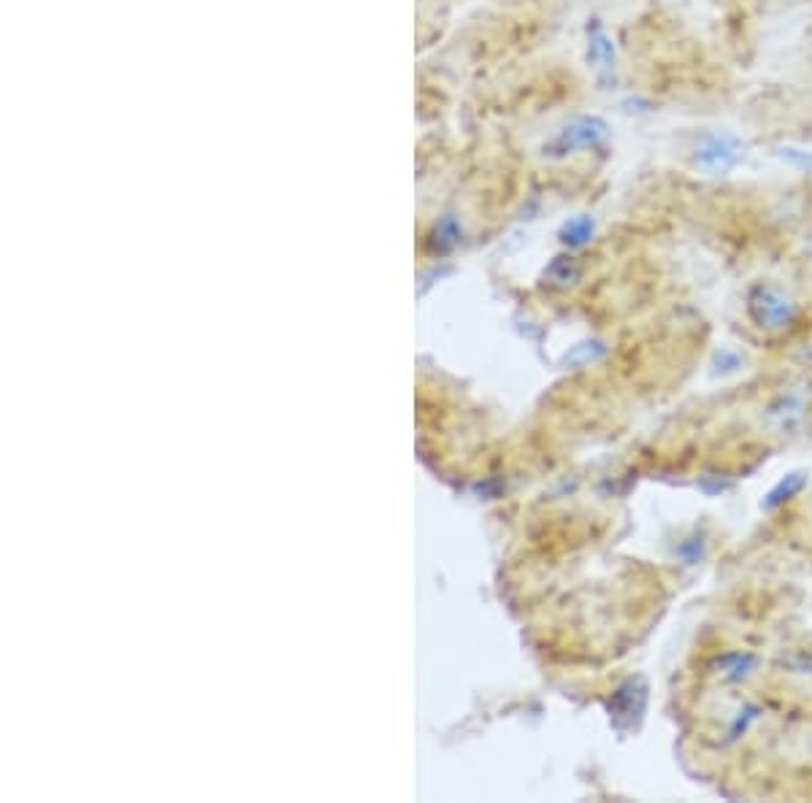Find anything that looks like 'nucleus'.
Returning <instances> with one entry per match:
<instances>
[{
  "label": "nucleus",
  "mask_w": 812,
  "mask_h": 803,
  "mask_svg": "<svg viewBox=\"0 0 812 803\" xmlns=\"http://www.w3.org/2000/svg\"><path fill=\"white\" fill-rule=\"evenodd\" d=\"M745 311L756 330L767 336H780L791 330L799 319V304L778 282H756L745 298Z\"/></svg>",
  "instance_id": "obj_1"
},
{
  "label": "nucleus",
  "mask_w": 812,
  "mask_h": 803,
  "mask_svg": "<svg viewBox=\"0 0 812 803\" xmlns=\"http://www.w3.org/2000/svg\"><path fill=\"white\" fill-rule=\"evenodd\" d=\"M745 160V141L734 130H704L690 149V166L702 177L720 179L737 171Z\"/></svg>",
  "instance_id": "obj_2"
},
{
  "label": "nucleus",
  "mask_w": 812,
  "mask_h": 803,
  "mask_svg": "<svg viewBox=\"0 0 812 803\" xmlns=\"http://www.w3.org/2000/svg\"><path fill=\"white\" fill-rule=\"evenodd\" d=\"M607 141H610V128H607L604 119L577 117L552 136L550 147L547 149H550V155L556 157H567L574 152H588V149H599L604 147Z\"/></svg>",
  "instance_id": "obj_3"
},
{
  "label": "nucleus",
  "mask_w": 812,
  "mask_h": 803,
  "mask_svg": "<svg viewBox=\"0 0 812 803\" xmlns=\"http://www.w3.org/2000/svg\"><path fill=\"white\" fill-rule=\"evenodd\" d=\"M647 709V682L642 676H631L615 690L610 700V715L621 730L634 728Z\"/></svg>",
  "instance_id": "obj_4"
},
{
  "label": "nucleus",
  "mask_w": 812,
  "mask_h": 803,
  "mask_svg": "<svg viewBox=\"0 0 812 803\" xmlns=\"http://www.w3.org/2000/svg\"><path fill=\"white\" fill-rule=\"evenodd\" d=\"M758 666H761V661H758L756 652L748 649H731L724 652V655H715L713 661H709V672L720 676L724 682H734V685L748 682L750 676H756Z\"/></svg>",
  "instance_id": "obj_5"
},
{
  "label": "nucleus",
  "mask_w": 812,
  "mask_h": 803,
  "mask_svg": "<svg viewBox=\"0 0 812 803\" xmlns=\"http://www.w3.org/2000/svg\"><path fill=\"white\" fill-rule=\"evenodd\" d=\"M588 52H591L593 68L604 71L612 76V71L618 68V52L615 41H612L610 30L604 28V22L593 20V25H588Z\"/></svg>",
  "instance_id": "obj_6"
},
{
  "label": "nucleus",
  "mask_w": 812,
  "mask_h": 803,
  "mask_svg": "<svg viewBox=\"0 0 812 803\" xmlns=\"http://www.w3.org/2000/svg\"><path fill=\"white\" fill-rule=\"evenodd\" d=\"M804 485H808V474H802V471H797V474H788L785 479L767 495V500H763V509H778V506L788 504L793 495H799L804 490Z\"/></svg>",
  "instance_id": "obj_7"
},
{
  "label": "nucleus",
  "mask_w": 812,
  "mask_h": 803,
  "mask_svg": "<svg viewBox=\"0 0 812 803\" xmlns=\"http://www.w3.org/2000/svg\"><path fill=\"white\" fill-rule=\"evenodd\" d=\"M563 235H567V239H563V241H567V244H571V246L586 244V241L593 235V222L588 220V216H580V220H571L569 225H567V231H563Z\"/></svg>",
  "instance_id": "obj_8"
},
{
  "label": "nucleus",
  "mask_w": 812,
  "mask_h": 803,
  "mask_svg": "<svg viewBox=\"0 0 812 803\" xmlns=\"http://www.w3.org/2000/svg\"><path fill=\"white\" fill-rule=\"evenodd\" d=\"M810 255H812V244H810Z\"/></svg>",
  "instance_id": "obj_9"
}]
</instances>
